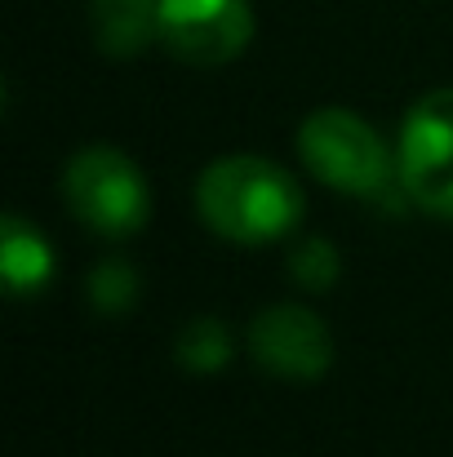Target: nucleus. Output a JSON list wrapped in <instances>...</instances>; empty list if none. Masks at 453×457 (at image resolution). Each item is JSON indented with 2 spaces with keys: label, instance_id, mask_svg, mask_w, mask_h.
Wrapping results in <instances>:
<instances>
[{
  "label": "nucleus",
  "instance_id": "nucleus-11",
  "mask_svg": "<svg viewBox=\"0 0 453 457\" xmlns=\"http://www.w3.org/2000/svg\"><path fill=\"white\" fill-rule=\"evenodd\" d=\"M138 298V276L125 258H107L89 271V303L103 315H125Z\"/></svg>",
  "mask_w": 453,
  "mask_h": 457
},
{
  "label": "nucleus",
  "instance_id": "nucleus-1",
  "mask_svg": "<svg viewBox=\"0 0 453 457\" xmlns=\"http://www.w3.org/2000/svg\"><path fill=\"white\" fill-rule=\"evenodd\" d=\"M200 222L227 245H276L306 213L298 178L267 155H222L196 178Z\"/></svg>",
  "mask_w": 453,
  "mask_h": 457
},
{
  "label": "nucleus",
  "instance_id": "nucleus-5",
  "mask_svg": "<svg viewBox=\"0 0 453 457\" xmlns=\"http://www.w3.org/2000/svg\"><path fill=\"white\" fill-rule=\"evenodd\" d=\"M254 40L249 0H160V45L191 67H222Z\"/></svg>",
  "mask_w": 453,
  "mask_h": 457
},
{
  "label": "nucleus",
  "instance_id": "nucleus-10",
  "mask_svg": "<svg viewBox=\"0 0 453 457\" xmlns=\"http://www.w3.org/2000/svg\"><path fill=\"white\" fill-rule=\"evenodd\" d=\"M289 271H294V280H298L302 289L324 294V289L338 285V276H342V258H338L333 240H324V236H306V240L294 245V253H289Z\"/></svg>",
  "mask_w": 453,
  "mask_h": 457
},
{
  "label": "nucleus",
  "instance_id": "nucleus-7",
  "mask_svg": "<svg viewBox=\"0 0 453 457\" xmlns=\"http://www.w3.org/2000/svg\"><path fill=\"white\" fill-rule=\"evenodd\" d=\"M89 27L107 58H138L160 40V0H89Z\"/></svg>",
  "mask_w": 453,
  "mask_h": 457
},
{
  "label": "nucleus",
  "instance_id": "nucleus-6",
  "mask_svg": "<svg viewBox=\"0 0 453 457\" xmlns=\"http://www.w3.org/2000/svg\"><path fill=\"white\" fill-rule=\"evenodd\" d=\"M249 351L272 378L315 382L333 364V333L306 306L272 303L263 306L249 324Z\"/></svg>",
  "mask_w": 453,
  "mask_h": 457
},
{
  "label": "nucleus",
  "instance_id": "nucleus-4",
  "mask_svg": "<svg viewBox=\"0 0 453 457\" xmlns=\"http://www.w3.org/2000/svg\"><path fill=\"white\" fill-rule=\"evenodd\" d=\"M396 160L409 204L453 222V89H432L409 107Z\"/></svg>",
  "mask_w": 453,
  "mask_h": 457
},
{
  "label": "nucleus",
  "instance_id": "nucleus-9",
  "mask_svg": "<svg viewBox=\"0 0 453 457\" xmlns=\"http://www.w3.org/2000/svg\"><path fill=\"white\" fill-rule=\"evenodd\" d=\"M173 355H178V364L191 369V373H222V369L231 364V355H236V337H231V328H227L222 320L200 315V320H191V324L178 333Z\"/></svg>",
  "mask_w": 453,
  "mask_h": 457
},
{
  "label": "nucleus",
  "instance_id": "nucleus-2",
  "mask_svg": "<svg viewBox=\"0 0 453 457\" xmlns=\"http://www.w3.org/2000/svg\"><path fill=\"white\" fill-rule=\"evenodd\" d=\"M298 155L324 187L342 195H356L369 204L409 200L400 182V160L387 147V138L347 107L311 112L298 129Z\"/></svg>",
  "mask_w": 453,
  "mask_h": 457
},
{
  "label": "nucleus",
  "instance_id": "nucleus-8",
  "mask_svg": "<svg viewBox=\"0 0 453 457\" xmlns=\"http://www.w3.org/2000/svg\"><path fill=\"white\" fill-rule=\"evenodd\" d=\"M0 276L13 298H31L54 280V249L18 213H9L0 227Z\"/></svg>",
  "mask_w": 453,
  "mask_h": 457
},
{
  "label": "nucleus",
  "instance_id": "nucleus-3",
  "mask_svg": "<svg viewBox=\"0 0 453 457\" xmlns=\"http://www.w3.org/2000/svg\"><path fill=\"white\" fill-rule=\"evenodd\" d=\"M67 209L103 240H130L147 227L151 191L143 169L116 147H85L63 169Z\"/></svg>",
  "mask_w": 453,
  "mask_h": 457
}]
</instances>
